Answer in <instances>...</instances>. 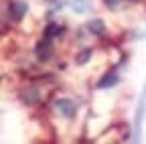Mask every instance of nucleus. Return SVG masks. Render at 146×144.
Returning <instances> with one entry per match:
<instances>
[{
    "instance_id": "1a4fd4ad",
    "label": "nucleus",
    "mask_w": 146,
    "mask_h": 144,
    "mask_svg": "<svg viewBox=\"0 0 146 144\" xmlns=\"http://www.w3.org/2000/svg\"><path fill=\"white\" fill-rule=\"evenodd\" d=\"M71 8L77 14H85L91 8V0H71Z\"/></svg>"
},
{
    "instance_id": "0eeeda50",
    "label": "nucleus",
    "mask_w": 146,
    "mask_h": 144,
    "mask_svg": "<svg viewBox=\"0 0 146 144\" xmlns=\"http://www.w3.org/2000/svg\"><path fill=\"white\" fill-rule=\"evenodd\" d=\"M61 33H63V27H59L57 23H53V21H51V23H47V27L43 29V37L53 41L55 37H59Z\"/></svg>"
},
{
    "instance_id": "f257e3e1",
    "label": "nucleus",
    "mask_w": 146,
    "mask_h": 144,
    "mask_svg": "<svg viewBox=\"0 0 146 144\" xmlns=\"http://www.w3.org/2000/svg\"><path fill=\"white\" fill-rule=\"evenodd\" d=\"M144 116H146V85L140 94V100H138V106H136V114H134V126H132V140L138 142L140 140V132H142V122H144Z\"/></svg>"
},
{
    "instance_id": "423d86ee",
    "label": "nucleus",
    "mask_w": 146,
    "mask_h": 144,
    "mask_svg": "<svg viewBox=\"0 0 146 144\" xmlns=\"http://www.w3.org/2000/svg\"><path fill=\"white\" fill-rule=\"evenodd\" d=\"M118 81H120L118 73H116V71H110V73H106V75L98 81V89H110V87L118 85Z\"/></svg>"
},
{
    "instance_id": "9d476101",
    "label": "nucleus",
    "mask_w": 146,
    "mask_h": 144,
    "mask_svg": "<svg viewBox=\"0 0 146 144\" xmlns=\"http://www.w3.org/2000/svg\"><path fill=\"white\" fill-rule=\"evenodd\" d=\"M89 57H91V49H83V51L79 53V55L75 57V61H77V65H85Z\"/></svg>"
},
{
    "instance_id": "20e7f679",
    "label": "nucleus",
    "mask_w": 146,
    "mask_h": 144,
    "mask_svg": "<svg viewBox=\"0 0 146 144\" xmlns=\"http://www.w3.org/2000/svg\"><path fill=\"white\" fill-rule=\"evenodd\" d=\"M53 51H55V49H53L51 39H45V37H43L39 43H36V47H35V57L45 63V61H49V59L53 57Z\"/></svg>"
},
{
    "instance_id": "39448f33",
    "label": "nucleus",
    "mask_w": 146,
    "mask_h": 144,
    "mask_svg": "<svg viewBox=\"0 0 146 144\" xmlns=\"http://www.w3.org/2000/svg\"><path fill=\"white\" fill-rule=\"evenodd\" d=\"M8 12H10L12 21H23L27 16V12H29V4L25 0H10L8 2Z\"/></svg>"
},
{
    "instance_id": "9b49d317",
    "label": "nucleus",
    "mask_w": 146,
    "mask_h": 144,
    "mask_svg": "<svg viewBox=\"0 0 146 144\" xmlns=\"http://www.w3.org/2000/svg\"><path fill=\"white\" fill-rule=\"evenodd\" d=\"M120 2H122V0H104V4H106L108 8H116Z\"/></svg>"
},
{
    "instance_id": "6e6552de",
    "label": "nucleus",
    "mask_w": 146,
    "mask_h": 144,
    "mask_svg": "<svg viewBox=\"0 0 146 144\" xmlns=\"http://www.w3.org/2000/svg\"><path fill=\"white\" fill-rule=\"evenodd\" d=\"M87 31L91 35H98V37H102V35L106 33V23L102 19H94V21H89L87 23Z\"/></svg>"
},
{
    "instance_id": "7ed1b4c3",
    "label": "nucleus",
    "mask_w": 146,
    "mask_h": 144,
    "mask_svg": "<svg viewBox=\"0 0 146 144\" xmlns=\"http://www.w3.org/2000/svg\"><path fill=\"white\" fill-rule=\"evenodd\" d=\"M55 110H57L61 116L71 120V118H75V114H77V106L69 98H57V100H55Z\"/></svg>"
},
{
    "instance_id": "f8f14e48",
    "label": "nucleus",
    "mask_w": 146,
    "mask_h": 144,
    "mask_svg": "<svg viewBox=\"0 0 146 144\" xmlns=\"http://www.w3.org/2000/svg\"><path fill=\"white\" fill-rule=\"evenodd\" d=\"M130 2H136V0H130Z\"/></svg>"
},
{
    "instance_id": "f03ea898",
    "label": "nucleus",
    "mask_w": 146,
    "mask_h": 144,
    "mask_svg": "<svg viewBox=\"0 0 146 144\" xmlns=\"http://www.w3.org/2000/svg\"><path fill=\"white\" fill-rule=\"evenodd\" d=\"M43 98H45V94H43V89L39 85H27L21 92V100L27 106H39L43 102Z\"/></svg>"
}]
</instances>
